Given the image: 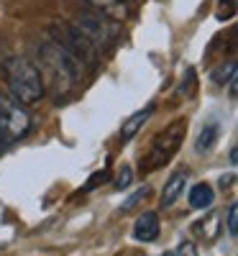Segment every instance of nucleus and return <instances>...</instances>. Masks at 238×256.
<instances>
[{"label":"nucleus","instance_id":"obj_3","mask_svg":"<svg viewBox=\"0 0 238 256\" xmlns=\"http://www.w3.org/2000/svg\"><path fill=\"white\" fill-rule=\"evenodd\" d=\"M31 131V116L10 95H0V152Z\"/></svg>","mask_w":238,"mask_h":256},{"label":"nucleus","instance_id":"obj_18","mask_svg":"<svg viewBox=\"0 0 238 256\" xmlns=\"http://www.w3.org/2000/svg\"><path fill=\"white\" fill-rule=\"evenodd\" d=\"M100 180H105V172H98V174H92V177H90V182H88V187H84V190H92V187H98V184H100Z\"/></svg>","mask_w":238,"mask_h":256},{"label":"nucleus","instance_id":"obj_11","mask_svg":"<svg viewBox=\"0 0 238 256\" xmlns=\"http://www.w3.org/2000/svg\"><path fill=\"white\" fill-rule=\"evenodd\" d=\"M88 6L95 8L98 16H105L116 20V24H120V20L126 18V6L120 3V0H88Z\"/></svg>","mask_w":238,"mask_h":256},{"label":"nucleus","instance_id":"obj_5","mask_svg":"<svg viewBox=\"0 0 238 256\" xmlns=\"http://www.w3.org/2000/svg\"><path fill=\"white\" fill-rule=\"evenodd\" d=\"M184 131H187L184 123H177V126H172L169 131H164L154 141V146H151V152L146 156V164H144V172H154V169H159L162 164H166L172 156H174V152L180 148V144L184 138Z\"/></svg>","mask_w":238,"mask_h":256},{"label":"nucleus","instance_id":"obj_8","mask_svg":"<svg viewBox=\"0 0 238 256\" xmlns=\"http://www.w3.org/2000/svg\"><path fill=\"white\" fill-rule=\"evenodd\" d=\"M187 180H190V172H187V169H177V172L164 182V190H162V205H164V208L174 205V200L184 192Z\"/></svg>","mask_w":238,"mask_h":256},{"label":"nucleus","instance_id":"obj_16","mask_svg":"<svg viewBox=\"0 0 238 256\" xmlns=\"http://www.w3.org/2000/svg\"><path fill=\"white\" fill-rule=\"evenodd\" d=\"M146 195H148V187H141V190H136L134 195L128 198L126 202H123V208H120V210H131V208H136V205H138V202H141Z\"/></svg>","mask_w":238,"mask_h":256},{"label":"nucleus","instance_id":"obj_2","mask_svg":"<svg viewBox=\"0 0 238 256\" xmlns=\"http://www.w3.org/2000/svg\"><path fill=\"white\" fill-rule=\"evenodd\" d=\"M38 56H41V64L49 70L52 82L56 84V98L74 90L84 80V67L62 44H56L54 38L44 41V44L38 46Z\"/></svg>","mask_w":238,"mask_h":256},{"label":"nucleus","instance_id":"obj_10","mask_svg":"<svg viewBox=\"0 0 238 256\" xmlns=\"http://www.w3.org/2000/svg\"><path fill=\"white\" fill-rule=\"evenodd\" d=\"M218 141H220V123L218 120H208L202 126L198 141H194V152H198V154H210Z\"/></svg>","mask_w":238,"mask_h":256},{"label":"nucleus","instance_id":"obj_15","mask_svg":"<svg viewBox=\"0 0 238 256\" xmlns=\"http://www.w3.org/2000/svg\"><path fill=\"white\" fill-rule=\"evenodd\" d=\"M131 180H134V169H131V166H123L120 172L116 174V187H118V190H123V187L131 184Z\"/></svg>","mask_w":238,"mask_h":256},{"label":"nucleus","instance_id":"obj_13","mask_svg":"<svg viewBox=\"0 0 238 256\" xmlns=\"http://www.w3.org/2000/svg\"><path fill=\"white\" fill-rule=\"evenodd\" d=\"M212 80L218 82V84H226V82L236 80V62H228V67H226V64H220V67L212 72Z\"/></svg>","mask_w":238,"mask_h":256},{"label":"nucleus","instance_id":"obj_6","mask_svg":"<svg viewBox=\"0 0 238 256\" xmlns=\"http://www.w3.org/2000/svg\"><path fill=\"white\" fill-rule=\"evenodd\" d=\"M59 31V38H54L56 44H62L64 49H67L84 70H92L95 64H98V56H100V52L90 44L88 38H84L77 28H74V24H67V26H62V28H56Z\"/></svg>","mask_w":238,"mask_h":256},{"label":"nucleus","instance_id":"obj_1","mask_svg":"<svg viewBox=\"0 0 238 256\" xmlns=\"http://www.w3.org/2000/svg\"><path fill=\"white\" fill-rule=\"evenodd\" d=\"M3 74L8 82L10 98L16 102L34 105L44 98L46 92V82H44V72H41L34 62H28L26 56H10L3 62Z\"/></svg>","mask_w":238,"mask_h":256},{"label":"nucleus","instance_id":"obj_19","mask_svg":"<svg viewBox=\"0 0 238 256\" xmlns=\"http://www.w3.org/2000/svg\"><path fill=\"white\" fill-rule=\"evenodd\" d=\"M236 159H238V154H236V146H233V148H230V164H233V166H236V164H238V162H236Z\"/></svg>","mask_w":238,"mask_h":256},{"label":"nucleus","instance_id":"obj_4","mask_svg":"<svg viewBox=\"0 0 238 256\" xmlns=\"http://www.w3.org/2000/svg\"><path fill=\"white\" fill-rule=\"evenodd\" d=\"M74 28L90 41V44L100 52V49H108L110 44H116V38L120 34L118 24L105 16H98V13H84L74 20Z\"/></svg>","mask_w":238,"mask_h":256},{"label":"nucleus","instance_id":"obj_20","mask_svg":"<svg viewBox=\"0 0 238 256\" xmlns=\"http://www.w3.org/2000/svg\"><path fill=\"white\" fill-rule=\"evenodd\" d=\"M162 256H174V254H162Z\"/></svg>","mask_w":238,"mask_h":256},{"label":"nucleus","instance_id":"obj_21","mask_svg":"<svg viewBox=\"0 0 238 256\" xmlns=\"http://www.w3.org/2000/svg\"><path fill=\"white\" fill-rule=\"evenodd\" d=\"M120 3H123V0H120Z\"/></svg>","mask_w":238,"mask_h":256},{"label":"nucleus","instance_id":"obj_12","mask_svg":"<svg viewBox=\"0 0 238 256\" xmlns=\"http://www.w3.org/2000/svg\"><path fill=\"white\" fill-rule=\"evenodd\" d=\"M215 202V190L208 184V182H200V184H194L190 190V205L194 210H205Z\"/></svg>","mask_w":238,"mask_h":256},{"label":"nucleus","instance_id":"obj_9","mask_svg":"<svg viewBox=\"0 0 238 256\" xmlns=\"http://www.w3.org/2000/svg\"><path fill=\"white\" fill-rule=\"evenodd\" d=\"M154 116V105H148V108H144V110H136L134 116H128L126 120H123V126H120V141L126 144V141H131L141 128L148 123V118Z\"/></svg>","mask_w":238,"mask_h":256},{"label":"nucleus","instance_id":"obj_7","mask_svg":"<svg viewBox=\"0 0 238 256\" xmlns=\"http://www.w3.org/2000/svg\"><path fill=\"white\" fill-rule=\"evenodd\" d=\"M159 230H162L159 216H156L154 210H146V212H141V216L136 218V223H134V238L136 241H144V244L156 241L159 238Z\"/></svg>","mask_w":238,"mask_h":256},{"label":"nucleus","instance_id":"obj_14","mask_svg":"<svg viewBox=\"0 0 238 256\" xmlns=\"http://www.w3.org/2000/svg\"><path fill=\"white\" fill-rule=\"evenodd\" d=\"M228 233L236 238L238 236V202L228 205Z\"/></svg>","mask_w":238,"mask_h":256},{"label":"nucleus","instance_id":"obj_17","mask_svg":"<svg viewBox=\"0 0 238 256\" xmlns=\"http://www.w3.org/2000/svg\"><path fill=\"white\" fill-rule=\"evenodd\" d=\"M174 256H198V251H194V246H192L190 241H182V244H180V251H177Z\"/></svg>","mask_w":238,"mask_h":256}]
</instances>
